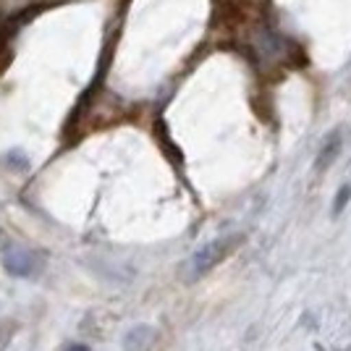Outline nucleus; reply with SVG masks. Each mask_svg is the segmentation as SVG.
<instances>
[{
  "mask_svg": "<svg viewBox=\"0 0 351 351\" xmlns=\"http://www.w3.org/2000/svg\"><path fill=\"white\" fill-rule=\"evenodd\" d=\"M63 351H89V346L87 343H69Z\"/></svg>",
  "mask_w": 351,
  "mask_h": 351,
  "instance_id": "423d86ee",
  "label": "nucleus"
},
{
  "mask_svg": "<svg viewBox=\"0 0 351 351\" xmlns=\"http://www.w3.org/2000/svg\"><path fill=\"white\" fill-rule=\"evenodd\" d=\"M155 338H158V333L149 325H134L123 336V351H149Z\"/></svg>",
  "mask_w": 351,
  "mask_h": 351,
  "instance_id": "7ed1b4c3",
  "label": "nucleus"
},
{
  "mask_svg": "<svg viewBox=\"0 0 351 351\" xmlns=\"http://www.w3.org/2000/svg\"><path fill=\"white\" fill-rule=\"evenodd\" d=\"M338 149H341V134L333 132L328 139H325V145H322L320 155H317V160H315V168L317 171H325V168H330V162L338 158Z\"/></svg>",
  "mask_w": 351,
  "mask_h": 351,
  "instance_id": "20e7f679",
  "label": "nucleus"
},
{
  "mask_svg": "<svg viewBox=\"0 0 351 351\" xmlns=\"http://www.w3.org/2000/svg\"><path fill=\"white\" fill-rule=\"evenodd\" d=\"M5 247V236H3V231H0V249Z\"/></svg>",
  "mask_w": 351,
  "mask_h": 351,
  "instance_id": "0eeeda50",
  "label": "nucleus"
},
{
  "mask_svg": "<svg viewBox=\"0 0 351 351\" xmlns=\"http://www.w3.org/2000/svg\"><path fill=\"white\" fill-rule=\"evenodd\" d=\"M349 202H351V184H343V186L338 189L336 199H333V215H341Z\"/></svg>",
  "mask_w": 351,
  "mask_h": 351,
  "instance_id": "39448f33",
  "label": "nucleus"
},
{
  "mask_svg": "<svg viewBox=\"0 0 351 351\" xmlns=\"http://www.w3.org/2000/svg\"><path fill=\"white\" fill-rule=\"evenodd\" d=\"M0 263L5 267V273L14 276V278H32L37 273V267H40V260L24 247H5Z\"/></svg>",
  "mask_w": 351,
  "mask_h": 351,
  "instance_id": "f03ea898",
  "label": "nucleus"
},
{
  "mask_svg": "<svg viewBox=\"0 0 351 351\" xmlns=\"http://www.w3.org/2000/svg\"><path fill=\"white\" fill-rule=\"evenodd\" d=\"M234 244H236V236H223V239H215V241L205 244L202 249H197L194 257L189 260V270H186L189 280H197V278H202L205 273H210V270L231 252Z\"/></svg>",
  "mask_w": 351,
  "mask_h": 351,
  "instance_id": "f257e3e1",
  "label": "nucleus"
}]
</instances>
